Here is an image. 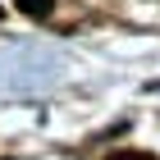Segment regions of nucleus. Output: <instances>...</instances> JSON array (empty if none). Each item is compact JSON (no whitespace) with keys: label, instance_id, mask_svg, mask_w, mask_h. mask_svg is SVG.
<instances>
[{"label":"nucleus","instance_id":"f257e3e1","mask_svg":"<svg viewBox=\"0 0 160 160\" xmlns=\"http://www.w3.org/2000/svg\"><path fill=\"white\" fill-rule=\"evenodd\" d=\"M14 5H18L28 18H46V14H50V0H14Z\"/></svg>","mask_w":160,"mask_h":160},{"label":"nucleus","instance_id":"f03ea898","mask_svg":"<svg viewBox=\"0 0 160 160\" xmlns=\"http://www.w3.org/2000/svg\"><path fill=\"white\" fill-rule=\"evenodd\" d=\"M105 160H156L151 151H110Z\"/></svg>","mask_w":160,"mask_h":160},{"label":"nucleus","instance_id":"7ed1b4c3","mask_svg":"<svg viewBox=\"0 0 160 160\" xmlns=\"http://www.w3.org/2000/svg\"><path fill=\"white\" fill-rule=\"evenodd\" d=\"M5 160H9V156H5Z\"/></svg>","mask_w":160,"mask_h":160}]
</instances>
